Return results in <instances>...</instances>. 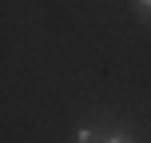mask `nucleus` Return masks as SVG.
I'll return each instance as SVG.
<instances>
[{
  "label": "nucleus",
  "instance_id": "f257e3e1",
  "mask_svg": "<svg viewBox=\"0 0 151 143\" xmlns=\"http://www.w3.org/2000/svg\"><path fill=\"white\" fill-rule=\"evenodd\" d=\"M91 135H96L91 127H80V135H76V139H80V143H91Z\"/></svg>",
  "mask_w": 151,
  "mask_h": 143
},
{
  "label": "nucleus",
  "instance_id": "f03ea898",
  "mask_svg": "<svg viewBox=\"0 0 151 143\" xmlns=\"http://www.w3.org/2000/svg\"><path fill=\"white\" fill-rule=\"evenodd\" d=\"M107 143H131L127 135H111V139H107Z\"/></svg>",
  "mask_w": 151,
  "mask_h": 143
},
{
  "label": "nucleus",
  "instance_id": "7ed1b4c3",
  "mask_svg": "<svg viewBox=\"0 0 151 143\" xmlns=\"http://www.w3.org/2000/svg\"><path fill=\"white\" fill-rule=\"evenodd\" d=\"M143 8H151V0H143Z\"/></svg>",
  "mask_w": 151,
  "mask_h": 143
}]
</instances>
